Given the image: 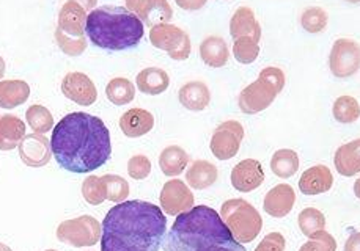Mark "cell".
<instances>
[{"label": "cell", "instance_id": "6da1fadb", "mask_svg": "<svg viewBox=\"0 0 360 251\" xmlns=\"http://www.w3.org/2000/svg\"><path fill=\"white\" fill-rule=\"evenodd\" d=\"M51 149L63 170L79 175L91 173L110 158V132L101 118L75 111L54 126Z\"/></svg>", "mask_w": 360, "mask_h": 251}, {"label": "cell", "instance_id": "7a4b0ae2", "mask_svg": "<svg viewBox=\"0 0 360 251\" xmlns=\"http://www.w3.org/2000/svg\"><path fill=\"white\" fill-rule=\"evenodd\" d=\"M165 231L167 219L156 204L120 203L103 222L101 251H159Z\"/></svg>", "mask_w": 360, "mask_h": 251}, {"label": "cell", "instance_id": "3957f363", "mask_svg": "<svg viewBox=\"0 0 360 251\" xmlns=\"http://www.w3.org/2000/svg\"><path fill=\"white\" fill-rule=\"evenodd\" d=\"M162 243L164 251H248L210 206H194L179 214Z\"/></svg>", "mask_w": 360, "mask_h": 251}, {"label": "cell", "instance_id": "277c9868", "mask_svg": "<svg viewBox=\"0 0 360 251\" xmlns=\"http://www.w3.org/2000/svg\"><path fill=\"white\" fill-rule=\"evenodd\" d=\"M85 33L93 46L104 50H128L142 41L145 25L126 6L103 5L86 15Z\"/></svg>", "mask_w": 360, "mask_h": 251}, {"label": "cell", "instance_id": "5b68a950", "mask_svg": "<svg viewBox=\"0 0 360 251\" xmlns=\"http://www.w3.org/2000/svg\"><path fill=\"white\" fill-rule=\"evenodd\" d=\"M283 88L285 72L276 66H268L262 69L255 82L248 85L241 91L238 97L239 109L245 115L259 114L274 102L276 96L282 93Z\"/></svg>", "mask_w": 360, "mask_h": 251}, {"label": "cell", "instance_id": "8992f818", "mask_svg": "<svg viewBox=\"0 0 360 251\" xmlns=\"http://www.w3.org/2000/svg\"><path fill=\"white\" fill-rule=\"evenodd\" d=\"M219 215H221L225 226L229 228L233 239L241 245L257 239L263 228V219L258 214V210L249 201L241 200V198H233V200L225 201Z\"/></svg>", "mask_w": 360, "mask_h": 251}, {"label": "cell", "instance_id": "52a82bcc", "mask_svg": "<svg viewBox=\"0 0 360 251\" xmlns=\"http://www.w3.org/2000/svg\"><path fill=\"white\" fill-rule=\"evenodd\" d=\"M57 239L71 247H93L101 239V224L91 215H81L58 224Z\"/></svg>", "mask_w": 360, "mask_h": 251}, {"label": "cell", "instance_id": "ba28073f", "mask_svg": "<svg viewBox=\"0 0 360 251\" xmlns=\"http://www.w3.org/2000/svg\"><path fill=\"white\" fill-rule=\"evenodd\" d=\"M150 41L155 48L165 50L172 60L183 62L192 52L189 33L173 24H159L151 27Z\"/></svg>", "mask_w": 360, "mask_h": 251}, {"label": "cell", "instance_id": "9c48e42d", "mask_svg": "<svg viewBox=\"0 0 360 251\" xmlns=\"http://www.w3.org/2000/svg\"><path fill=\"white\" fill-rule=\"evenodd\" d=\"M360 50L359 44L348 38H340L333 43L329 55V68L338 79L352 77L359 71Z\"/></svg>", "mask_w": 360, "mask_h": 251}, {"label": "cell", "instance_id": "30bf717a", "mask_svg": "<svg viewBox=\"0 0 360 251\" xmlns=\"http://www.w3.org/2000/svg\"><path fill=\"white\" fill-rule=\"evenodd\" d=\"M244 138L243 124L235 120L225 121L219 124L214 134H212L210 148L211 153L217 157L219 161H229L233 158L239 151Z\"/></svg>", "mask_w": 360, "mask_h": 251}, {"label": "cell", "instance_id": "8fae6325", "mask_svg": "<svg viewBox=\"0 0 360 251\" xmlns=\"http://www.w3.org/2000/svg\"><path fill=\"white\" fill-rule=\"evenodd\" d=\"M159 201H161V208L167 215L176 217L194 208L195 198L183 181L170 179L164 184Z\"/></svg>", "mask_w": 360, "mask_h": 251}, {"label": "cell", "instance_id": "7c38bea8", "mask_svg": "<svg viewBox=\"0 0 360 251\" xmlns=\"http://www.w3.org/2000/svg\"><path fill=\"white\" fill-rule=\"evenodd\" d=\"M62 93L82 107L95 104L98 99V91L91 79L84 72H68L62 81Z\"/></svg>", "mask_w": 360, "mask_h": 251}, {"label": "cell", "instance_id": "4fadbf2b", "mask_svg": "<svg viewBox=\"0 0 360 251\" xmlns=\"http://www.w3.org/2000/svg\"><path fill=\"white\" fill-rule=\"evenodd\" d=\"M126 8L134 13L143 25H150V27L169 24L173 18L172 6L165 0H129L126 2Z\"/></svg>", "mask_w": 360, "mask_h": 251}, {"label": "cell", "instance_id": "5bb4252c", "mask_svg": "<svg viewBox=\"0 0 360 251\" xmlns=\"http://www.w3.org/2000/svg\"><path fill=\"white\" fill-rule=\"evenodd\" d=\"M51 140L39 134H25L19 143V157L32 168H41L51 161Z\"/></svg>", "mask_w": 360, "mask_h": 251}, {"label": "cell", "instance_id": "9a60e30c", "mask_svg": "<svg viewBox=\"0 0 360 251\" xmlns=\"http://www.w3.org/2000/svg\"><path fill=\"white\" fill-rule=\"evenodd\" d=\"M263 165L255 158H245V161L235 165L231 170V186L238 191L249 194V191L258 189L264 182Z\"/></svg>", "mask_w": 360, "mask_h": 251}, {"label": "cell", "instance_id": "2e32d148", "mask_svg": "<svg viewBox=\"0 0 360 251\" xmlns=\"http://www.w3.org/2000/svg\"><path fill=\"white\" fill-rule=\"evenodd\" d=\"M85 21L86 10L84 4L70 0L65 2L58 11V30H62L65 35L82 38L85 33Z\"/></svg>", "mask_w": 360, "mask_h": 251}, {"label": "cell", "instance_id": "e0dca14e", "mask_svg": "<svg viewBox=\"0 0 360 251\" xmlns=\"http://www.w3.org/2000/svg\"><path fill=\"white\" fill-rule=\"evenodd\" d=\"M296 203V194L288 184H278L271 189L264 196L263 208L264 212L274 217V219H283L288 215Z\"/></svg>", "mask_w": 360, "mask_h": 251}, {"label": "cell", "instance_id": "ac0fdd59", "mask_svg": "<svg viewBox=\"0 0 360 251\" xmlns=\"http://www.w3.org/2000/svg\"><path fill=\"white\" fill-rule=\"evenodd\" d=\"M230 35L235 41L239 38H252L253 41L259 43V39H262V25H259L255 13L249 6H239L233 13L230 19Z\"/></svg>", "mask_w": 360, "mask_h": 251}, {"label": "cell", "instance_id": "d6986e66", "mask_svg": "<svg viewBox=\"0 0 360 251\" xmlns=\"http://www.w3.org/2000/svg\"><path fill=\"white\" fill-rule=\"evenodd\" d=\"M333 186V176L329 167L326 165H315L309 170H305L301 179H299V189L304 195H319L329 191Z\"/></svg>", "mask_w": 360, "mask_h": 251}, {"label": "cell", "instance_id": "ffe728a7", "mask_svg": "<svg viewBox=\"0 0 360 251\" xmlns=\"http://www.w3.org/2000/svg\"><path fill=\"white\" fill-rule=\"evenodd\" d=\"M155 128V116L145 109H129L120 118V129L128 138L146 135Z\"/></svg>", "mask_w": 360, "mask_h": 251}, {"label": "cell", "instance_id": "44dd1931", "mask_svg": "<svg viewBox=\"0 0 360 251\" xmlns=\"http://www.w3.org/2000/svg\"><path fill=\"white\" fill-rule=\"evenodd\" d=\"M179 102L191 111H202L211 102V91L208 85L202 81H191L179 88Z\"/></svg>", "mask_w": 360, "mask_h": 251}, {"label": "cell", "instance_id": "7402d4cb", "mask_svg": "<svg viewBox=\"0 0 360 251\" xmlns=\"http://www.w3.org/2000/svg\"><path fill=\"white\" fill-rule=\"evenodd\" d=\"M136 83L140 93L158 96L162 95L169 88L170 77L162 68L151 66V68H145L139 72L136 77Z\"/></svg>", "mask_w": 360, "mask_h": 251}, {"label": "cell", "instance_id": "603a6c76", "mask_svg": "<svg viewBox=\"0 0 360 251\" xmlns=\"http://www.w3.org/2000/svg\"><path fill=\"white\" fill-rule=\"evenodd\" d=\"M360 140L342 144L333 156V165L345 177H352L360 171Z\"/></svg>", "mask_w": 360, "mask_h": 251}, {"label": "cell", "instance_id": "cb8c5ba5", "mask_svg": "<svg viewBox=\"0 0 360 251\" xmlns=\"http://www.w3.org/2000/svg\"><path fill=\"white\" fill-rule=\"evenodd\" d=\"M200 58L210 68H222L229 63L230 50L221 36H208L200 44Z\"/></svg>", "mask_w": 360, "mask_h": 251}, {"label": "cell", "instance_id": "d4e9b609", "mask_svg": "<svg viewBox=\"0 0 360 251\" xmlns=\"http://www.w3.org/2000/svg\"><path fill=\"white\" fill-rule=\"evenodd\" d=\"M25 137V123L15 115L0 116V151H11L19 147Z\"/></svg>", "mask_w": 360, "mask_h": 251}, {"label": "cell", "instance_id": "484cf974", "mask_svg": "<svg viewBox=\"0 0 360 251\" xmlns=\"http://www.w3.org/2000/svg\"><path fill=\"white\" fill-rule=\"evenodd\" d=\"M217 176L219 171L214 163L208 161H195L191 163L188 173H186V181H188L191 189L205 190L217 181Z\"/></svg>", "mask_w": 360, "mask_h": 251}, {"label": "cell", "instance_id": "4316f807", "mask_svg": "<svg viewBox=\"0 0 360 251\" xmlns=\"http://www.w3.org/2000/svg\"><path fill=\"white\" fill-rule=\"evenodd\" d=\"M30 87L24 81H0V107L16 109L27 101Z\"/></svg>", "mask_w": 360, "mask_h": 251}, {"label": "cell", "instance_id": "83f0119b", "mask_svg": "<svg viewBox=\"0 0 360 251\" xmlns=\"http://www.w3.org/2000/svg\"><path fill=\"white\" fill-rule=\"evenodd\" d=\"M188 153L181 147H176V144L164 148L161 156H159V168H161L164 176H179L188 167Z\"/></svg>", "mask_w": 360, "mask_h": 251}, {"label": "cell", "instance_id": "f1b7e54d", "mask_svg": "<svg viewBox=\"0 0 360 251\" xmlns=\"http://www.w3.org/2000/svg\"><path fill=\"white\" fill-rule=\"evenodd\" d=\"M271 170L282 179L295 176L299 170V156L292 149H278L271 158Z\"/></svg>", "mask_w": 360, "mask_h": 251}, {"label": "cell", "instance_id": "f546056e", "mask_svg": "<svg viewBox=\"0 0 360 251\" xmlns=\"http://www.w3.org/2000/svg\"><path fill=\"white\" fill-rule=\"evenodd\" d=\"M105 95H108V99L112 104L126 105L134 101L136 87L129 79L115 77L105 87Z\"/></svg>", "mask_w": 360, "mask_h": 251}, {"label": "cell", "instance_id": "4dcf8cb0", "mask_svg": "<svg viewBox=\"0 0 360 251\" xmlns=\"http://www.w3.org/2000/svg\"><path fill=\"white\" fill-rule=\"evenodd\" d=\"M333 118L342 124H351L359 120L360 107L356 97L340 96L332 107Z\"/></svg>", "mask_w": 360, "mask_h": 251}, {"label": "cell", "instance_id": "1f68e13d", "mask_svg": "<svg viewBox=\"0 0 360 251\" xmlns=\"http://www.w3.org/2000/svg\"><path fill=\"white\" fill-rule=\"evenodd\" d=\"M25 120H27L33 134L44 135L46 132L54 128V116L43 105H32V107H29L27 114H25Z\"/></svg>", "mask_w": 360, "mask_h": 251}, {"label": "cell", "instance_id": "d6a6232c", "mask_svg": "<svg viewBox=\"0 0 360 251\" xmlns=\"http://www.w3.org/2000/svg\"><path fill=\"white\" fill-rule=\"evenodd\" d=\"M328 13L321 6H309L301 15V25L309 33H321L328 27Z\"/></svg>", "mask_w": 360, "mask_h": 251}, {"label": "cell", "instance_id": "836d02e7", "mask_svg": "<svg viewBox=\"0 0 360 251\" xmlns=\"http://www.w3.org/2000/svg\"><path fill=\"white\" fill-rule=\"evenodd\" d=\"M82 196L86 203L91 204V206H99V204L108 200L103 177L99 176L85 177L82 182Z\"/></svg>", "mask_w": 360, "mask_h": 251}, {"label": "cell", "instance_id": "e575fe53", "mask_svg": "<svg viewBox=\"0 0 360 251\" xmlns=\"http://www.w3.org/2000/svg\"><path fill=\"white\" fill-rule=\"evenodd\" d=\"M297 223L299 228L302 231V234L310 237L313 233H316V231L324 229L326 219L321 210H318L315 208H307L299 214Z\"/></svg>", "mask_w": 360, "mask_h": 251}, {"label": "cell", "instance_id": "d590c367", "mask_svg": "<svg viewBox=\"0 0 360 251\" xmlns=\"http://www.w3.org/2000/svg\"><path fill=\"white\" fill-rule=\"evenodd\" d=\"M103 181L105 186V195H108L109 201H124L126 198L129 196V184L126 182L124 177L118 175H104Z\"/></svg>", "mask_w": 360, "mask_h": 251}, {"label": "cell", "instance_id": "8d00e7d4", "mask_svg": "<svg viewBox=\"0 0 360 251\" xmlns=\"http://www.w3.org/2000/svg\"><path fill=\"white\" fill-rule=\"evenodd\" d=\"M233 55L243 65L253 63L259 55V46L252 38H239L233 41Z\"/></svg>", "mask_w": 360, "mask_h": 251}, {"label": "cell", "instance_id": "74e56055", "mask_svg": "<svg viewBox=\"0 0 360 251\" xmlns=\"http://www.w3.org/2000/svg\"><path fill=\"white\" fill-rule=\"evenodd\" d=\"M56 41L58 44L60 50L63 54L70 55V57H79L82 55L85 49H86V38H75V36H68L65 35L62 30H56Z\"/></svg>", "mask_w": 360, "mask_h": 251}, {"label": "cell", "instance_id": "f35d334b", "mask_svg": "<svg viewBox=\"0 0 360 251\" xmlns=\"http://www.w3.org/2000/svg\"><path fill=\"white\" fill-rule=\"evenodd\" d=\"M309 239L310 240L301 247V251H337V242L328 231H316Z\"/></svg>", "mask_w": 360, "mask_h": 251}, {"label": "cell", "instance_id": "ab89813d", "mask_svg": "<svg viewBox=\"0 0 360 251\" xmlns=\"http://www.w3.org/2000/svg\"><path fill=\"white\" fill-rule=\"evenodd\" d=\"M128 173L136 181H143L151 173L150 158L143 154L132 156L128 162Z\"/></svg>", "mask_w": 360, "mask_h": 251}, {"label": "cell", "instance_id": "60d3db41", "mask_svg": "<svg viewBox=\"0 0 360 251\" xmlns=\"http://www.w3.org/2000/svg\"><path fill=\"white\" fill-rule=\"evenodd\" d=\"M285 237L280 233H269L258 243L255 251H285Z\"/></svg>", "mask_w": 360, "mask_h": 251}, {"label": "cell", "instance_id": "b9f144b4", "mask_svg": "<svg viewBox=\"0 0 360 251\" xmlns=\"http://www.w3.org/2000/svg\"><path fill=\"white\" fill-rule=\"evenodd\" d=\"M345 251H359V233H354L346 240Z\"/></svg>", "mask_w": 360, "mask_h": 251}, {"label": "cell", "instance_id": "7bdbcfd3", "mask_svg": "<svg viewBox=\"0 0 360 251\" xmlns=\"http://www.w3.org/2000/svg\"><path fill=\"white\" fill-rule=\"evenodd\" d=\"M205 0H202V2H189V4H186V2H178V5L181 6V8H184V10H198V8H202V6H205Z\"/></svg>", "mask_w": 360, "mask_h": 251}, {"label": "cell", "instance_id": "ee69618b", "mask_svg": "<svg viewBox=\"0 0 360 251\" xmlns=\"http://www.w3.org/2000/svg\"><path fill=\"white\" fill-rule=\"evenodd\" d=\"M5 69H6V66H5V60L2 57H0V79H2L4 76H5Z\"/></svg>", "mask_w": 360, "mask_h": 251}, {"label": "cell", "instance_id": "f6af8a7d", "mask_svg": "<svg viewBox=\"0 0 360 251\" xmlns=\"http://www.w3.org/2000/svg\"><path fill=\"white\" fill-rule=\"evenodd\" d=\"M0 251H13L8 245H5V243H0Z\"/></svg>", "mask_w": 360, "mask_h": 251}, {"label": "cell", "instance_id": "bcb514c9", "mask_svg": "<svg viewBox=\"0 0 360 251\" xmlns=\"http://www.w3.org/2000/svg\"><path fill=\"white\" fill-rule=\"evenodd\" d=\"M46 251H56V250H46Z\"/></svg>", "mask_w": 360, "mask_h": 251}, {"label": "cell", "instance_id": "7dc6e473", "mask_svg": "<svg viewBox=\"0 0 360 251\" xmlns=\"http://www.w3.org/2000/svg\"><path fill=\"white\" fill-rule=\"evenodd\" d=\"M299 251H301V250H299Z\"/></svg>", "mask_w": 360, "mask_h": 251}]
</instances>
